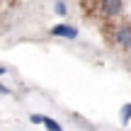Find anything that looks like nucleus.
I'll return each mask as SVG.
<instances>
[{
    "instance_id": "obj_1",
    "label": "nucleus",
    "mask_w": 131,
    "mask_h": 131,
    "mask_svg": "<svg viewBox=\"0 0 131 131\" xmlns=\"http://www.w3.org/2000/svg\"><path fill=\"white\" fill-rule=\"evenodd\" d=\"M117 46L119 49H124V51H131V22L126 24H122V27L117 29Z\"/></svg>"
},
{
    "instance_id": "obj_2",
    "label": "nucleus",
    "mask_w": 131,
    "mask_h": 131,
    "mask_svg": "<svg viewBox=\"0 0 131 131\" xmlns=\"http://www.w3.org/2000/svg\"><path fill=\"white\" fill-rule=\"evenodd\" d=\"M122 0H102V5H100V12L104 15V17H117L119 12H122Z\"/></svg>"
},
{
    "instance_id": "obj_3",
    "label": "nucleus",
    "mask_w": 131,
    "mask_h": 131,
    "mask_svg": "<svg viewBox=\"0 0 131 131\" xmlns=\"http://www.w3.org/2000/svg\"><path fill=\"white\" fill-rule=\"evenodd\" d=\"M51 34L53 37H63V39H75L78 29L70 27V24H56V27H51Z\"/></svg>"
},
{
    "instance_id": "obj_4",
    "label": "nucleus",
    "mask_w": 131,
    "mask_h": 131,
    "mask_svg": "<svg viewBox=\"0 0 131 131\" xmlns=\"http://www.w3.org/2000/svg\"><path fill=\"white\" fill-rule=\"evenodd\" d=\"M41 124H44L49 131H63V126L56 122V119H51V117H44V122H41Z\"/></svg>"
},
{
    "instance_id": "obj_5",
    "label": "nucleus",
    "mask_w": 131,
    "mask_h": 131,
    "mask_svg": "<svg viewBox=\"0 0 131 131\" xmlns=\"http://www.w3.org/2000/svg\"><path fill=\"white\" fill-rule=\"evenodd\" d=\"M131 122V102L122 107V124H129Z\"/></svg>"
},
{
    "instance_id": "obj_6",
    "label": "nucleus",
    "mask_w": 131,
    "mask_h": 131,
    "mask_svg": "<svg viewBox=\"0 0 131 131\" xmlns=\"http://www.w3.org/2000/svg\"><path fill=\"white\" fill-rule=\"evenodd\" d=\"M53 10H56V15H61V17H63V15H66V10H68V7H66V3H61V0H58V3L53 5Z\"/></svg>"
},
{
    "instance_id": "obj_7",
    "label": "nucleus",
    "mask_w": 131,
    "mask_h": 131,
    "mask_svg": "<svg viewBox=\"0 0 131 131\" xmlns=\"http://www.w3.org/2000/svg\"><path fill=\"white\" fill-rule=\"evenodd\" d=\"M29 122H32V124H41V122H44V117H39V114H32V117H29Z\"/></svg>"
},
{
    "instance_id": "obj_8",
    "label": "nucleus",
    "mask_w": 131,
    "mask_h": 131,
    "mask_svg": "<svg viewBox=\"0 0 131 131\" xmlns=\"http://www.w3.org/2000/svg\"><path fill=\"white\" fill-rule=\"evenodd\" d=\"M0 95H10V88H5L3 83H0Z\"/></svg>"
},
{
    "instance_id": "obj_9",
    "label": "nucleus",
    "mask_w": 131,
    "mask_h": 131,
    "mask_svg": "<svg viewBox=\"0 0 131 131\" xmlns=\"http://www.w3.org/2000/svg\"><path fill=\"white\" fill-rule=\"evenodd\" d=\"M0 75H5V68H3V66H0Z\"/></svg>"
}]
</instances>
